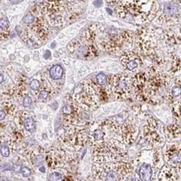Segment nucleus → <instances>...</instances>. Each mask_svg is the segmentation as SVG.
Returning <instances> with one entry per match:
<instances>
[{"mask_svg": "<svg viewBox=\"0 0 181 181\" xmlns=\"http://www.w3.org/2000/svg\"><path fill=\"white\" fill-rule=\"evenodd\" d=\"M137 44L140 52L165 72L177 48L172 44L166 30L158 26L141 29L137 35Z\"/></svg>", "mask_w": 181, "mask_h": 181, "instance_id": "f257e3e1", "label": "nucleus"}, {"mask_svg": "<svg viewBox=\"0 0 181 181\" xmlns=\"http://www.w3.org/2000/svg\"><path fill=\"white\" fill-rule=\"evenodd\" d=\"M99 51L116 53L131 46L134 34L130 31L110 28L101 25H94L89 28Z\"/></svg>", "mask_w": 181, "mask_h": 181, "instance_id": "f03ea898", "label": "nucleus"}, {"mask_svg": "<svg viewBox=\"0 0 181 181\" xmlns=\"http://www.w3.org/2000/svg\"><path fill=\"white\" fill-rule=\"evenodd\" d=\"M146 74L147 80L141 101L158 105L165 101L172 78L155 65L147 69Z\"/></svg>", "mask_w": 181, "mask_h": 181, "instance_id": "7ed1b4c3", "label": "nucleus"}, {"mask_svg": "<svg viewBox=\"0 0 181 181\" xmlns=\"http://www.w3.org/2000/svg\"><path fill=\"white\" fill-rule=\"evenodd\" d=\"M158 9L157 0H121L117 14L120 19L137 24L152 22Z\"/></svg>", "mask_w": 181, "mask_h": 181, "instance_id": "20e7f679", "label": "nucleus"}, {"mask_svg": "<svg viewBox=\"0 0 181 181\" xmlns=\"http://www.w3.org/2000/svg\"><path fill=\"white\" fill-rule=\"evenodd\" d=\"M134 171L133 165L124 161L98 163L92 168V176L99 180H126L130 179Z\"/></svg>", "mask_w": 181, "mask_h": 181, "instance_id": "39448f33", "label": "nucleus"}, {"mask_svg": "<svg viewBox=\"0 0 181 181\" xmlns=\"http://www.w3.org/2000/svg\"><path fill=\"white\" fill-rule=\"evenodd\" d=\"M101 89L92 81L83 80L75 88L72 96L73 101L83 111H94L101 105Z\"/></svg>", "mask_w": 181, "mask_h": 181, "instance_id": "423d86ee", "label": "nucleus"}, {"mask_svg": "<svg viewBox=\"0 0 181 181\" xmlns=\"http://www.w3.org/2000/svg\"><path fill=\"white\" fill-rule=\"evenodd\" d=\"M27 26L21 31V38L27 46L36 48L43 44L49 37L50 28L44 17V12L37 8V17L34 22L25 24Z\"/></svg>", "mask_w": 181, "mask_h": 181, "instance_id": "0eeeda50", "label": "nucleus"}, {"mask_svg": "<svg viewBox=\"0 0 181 181\" xmlns=\"http://www.w3.org/2000/svg\"><path fill=\"white\" fill-rule=\"evenodd\" d=\"M56 135L63 147L74 151L82 149L89 140V134L85 127L67 123L60 126Z\"/></svg>", "mask_w": 181, "mask_h": 181, "instance_id": "6e6552de", "label": "nucleus"}, {"mask_svg": "<svg viewBox=\"0 0 181 181\" xmlns=\"http://www.w3.org/2000/svg\"><path fill=\"white\" fill-rule=\"evenodd\" d=\"M126 144L117 139L105 140L95 147L93 161L95 163H107L124 161L127 158Z\"/></svg>", "mask_w": 181, "mask_h": 181, "instance_id": "1a4fd4ad", "label": "nucleus"}, {"mask_svg": "<svg viewBox=\"0 0 181 181\" xmlns=\"http://www.w3.org/2000/svg\"><path fill=\"white\" fill-rule=\"evenodd\" d=\"M158 9L153 23L165 28L181 23L180 0H157Z\"/></svg>", "mask_w": 181, "mask_h": 181, "instance_id": "9d476101", "label": "nucleus"}, {"mask_svg": "<svg viewBox=\"0 0 181 181\" xmlns=\"http://www.w3.org/2000/svg\"><path fill=\"white\" fill-rule=\"evenodd\" d=\"M103 123L107 130L117 134L126 145L133 144L137 139L138 133L137 122L134 117L129 116L123 122H119L117 117L105 121Z\"/></svg>", "mask_w": 181, "mask_h": 181, "instance_id": "9b49d317", "label": "nucleus"}, {"mask_svg": "<svg viewBox=\"0 0 181 181\" xmlns=\"http://www.w3.org/2000/svg\"><path fill=\"white\" fill-rule=\"evenodd\" d=\"M67 49L71 56L83 60L97 56L99 52L89 29L83 32L79 38L69 43Z\"/></svg>", "mask_w": 181, "mask_h": 181, "instance_id": "f8f14e48", "label": "nucleus"}, {"mask_svg": "<svg viewBox=\"0 0 181 181\" xmlns=\"http://www.w3.org/2000/svg\"><path fill=\"white\" fill-rule=\"evenodd\" d=\"M143 137L149 145L157 148L164 144L166 136L162 123L154 117H150L143 126Z\"/></svg>", "mask_w": 181, "mask_h": 181, "instance_id": "ddd939ff", "label": "nucleus"}, {"mask_svg": "<svg viewBox=\"0 0 181 181\" xmlns=\"http://www.w3.org/2000/svg\"><path fill=\"white\" fill-rule=\"evenodd\" d=\"M111 92L116 100L128 101L133 94L132 77L126 74L113 75L109 80Z\"/></svg>", "mask_w": 181, "mask_h": 181, "instance_id": "4468645a", "label": "nucleus"}, {"mask_svg": "<svg viewBox=\"0 0 181 181\" xmlns=\"http://www.w3.org/2000/svg\"><path fill=\"white\" fill-rule=\"evenodd\" d=\"M75 158L62 148H51L46 153V161L51 170L69 168L75 163Z\"/></svg>", "mask_w": 181, "mask_h": 181, "instance_id": "2eb2a0df", "label": "nucleus"}, {"mask_svg": "<svg viewBox=\"0 0 181 181\" xmlns=\"http://www.w3.org/2000/svg\"><path fill=\"white\" fill-rule=\"evenodd\" d=\"M165 164L181 173V143L171 141L165 144L164 150Z\"/></svg>", "mask_w": 181, "mask_h": 181, "instance_id": "dca6fc26", "label": "nucleus"}, {"mask_svg": "<svg viewBox=\"0 0 181 181\" xmlns=\"http://www.w3.org/2000/svg\"><path fill=\"white\" fill-rule=\"evenodd\" d=\"M119 60L123 69L127 71L137 73L143 66V60L141 55L135 52L123 53Z\"/></svg>", "mask_w": 181, "mask_h": 181, "instance_id": "f3484780", "label": "nucleus"}, {"mask_svg": "<svg viewBox=\"0 0 181 181\" xmlns=\"http://www.w3.org/2000/svg\"><path fill=\"white\" fill-rule=\"evenodd\" d=\"M181 100V78H173L169 86L165 102L171 107L174 102Z\"/></svg>", "mask_w": 181, "mask_h": 181, "instance_id": "a211bd4d", "label": "nucleus"}, {"mask_svg": "<svg viewBox=\"0 0 181 181\" xmlns=\"http://www.w3.org/2000/svg\"><path fill=\"white\" fill-rule=\"evenodd\" d=\"M158 179L162 181L179 180V172L172 167L165 164L159 172Z\"/></svg>", "mask_w": 181, "mask_h": 181, "instance_id": "6ab92c4d", "label": "nucleus"}, {"mask_svg": "<svg viewBox=\"0 0 181 181\" xmlns=\"http://www.w3.org/2000/svg\"><path fill=\"white\" fill-rule=\"evenodd\" d=\"M165 136L170 141H177L181 137V127L178 123H171L165 128Z\"/></svg>", "mask_w": 181, "mask_h": 181, "instance_id": "aec40b11", "label": "nucleus"}, {"mask_svg": "<svg viewBox=\"0 0 181 181\" xmlns=\"http://www.w3.org/2000/svg\"><path fill=\"white\" fill-rule=\"evenodd\" d=\"M105 131H107L106 129L101 124L98 129L95 130L94 132L89 134V142L92 146L95 147L102 142L105 140V137L106 134Z\"/></svg>", "mask_w": 181, "mask_h": 181, "instance_id": "412c9836", "label": "nucleus"}, {"mask_svg": "<svg viewBox=\"0 0 181 181\" xmlns=\"http://www.w3.org/2000/svg\"><path fill=\"white\" fill-rule=\"evenodd\" d=\"M23 112L20 113L19 116L20 125L23 126L25 128L27 131H28L30 133H33L35 130V122L33 119L32 117L27 115H23Z\"/></svg>", "mask_w": 181, "mask_h": 181, "instance_id": "4be33fe9", "label": "nucleus"}, {"mask_svg": "<svg viewBox=\"0 0 181 181\" xmlns=\"http://www.w3.org/2000/svg\"><path fill=\"white\" fill-rule=\"evenodd\" d=\"M165 164V161L164 159V155H162L161 150L159 149H156L153 151V165L156 170H160L163 165Z\"/></svg>", "mask_w": 181, "mask_h": 181, "instance_id": "5701e85b", "label": "nucleus"}, {"mask_svg": "<svg viewBox=\"0 0 181 181\" xmlns=\"http://www.w3.org/2000/svg\"><path fill=\"white\" fill-rule=\"evenodd\" d=\"M140 179L142 180H149L153 174L152 167L151 165L144 164L141 165L138 170Z\"/></svg>", "mask_w": 181, "mask_h": 181, "instance_id": "b1692460", "label": "nucleus"}, {"mask_svg": "<svg viewBox=\"0 0 181 181\" xmlns=\"http://www.w3.org/2000/svg\"><path fill=\"white\" fill-rule=\"evenodd\" d=\"M0 29H1V40L2 41L6 40L10 35V26L6 18L2 17L0 23Z\"/></svg>", "mask_w": 181, "mask_h": 181, "instance_id": "393cba45", "label": "nucleus"}, {"mask_svg": "<svg viewBox=\"0 0 181 181\" xmlns=\"http://www.w3.org/2000/svg\"><path fill=\"white\" fill-rule=\"evenodd\" d=\"M1 110H3L8 116H13L16 113V107L10 101H2Z\"/></svg>", "mask_w": 181, "mask_h": 181, "instance_id": "a878e982", "label": "nucleus"}, {"mask_svg": "<svg viewBox=\"0 0 181 181\" xmlns=\"http://www.w3.org/2000/svg\"><path fill=\"white\" fill-rule=\"evenodd\" d=\"M50 76L52 80H57L61 79L63 75V69L60 65H54L50 69Z\"/></svg>", "mask_w": 181, "mask_h": 181, "instance_id": "bb28decb", "label": "nucleus"}, {"mask_svg": "<svg viewBox=\"0 0 181 181\" xmlns=\"http://www.w3.org/2000/svg\"><path fill=\"white\" fill-rule=\"evenodd\" d=\"M172 111L173 116L178 123L181 124V100L176 101L170 107Z\"/></svg>", "mask_w": 181, "mask_h": 181, "instance_id": "cd10ccee", "label": "nucleus"}, {"mask_svg": "<svg viewBox=\"0 0 181 181\" xmlns=\"http://www.w3.org/2000/svg\"><path fill=\"white\" fill-rule=\"evenodd\" d=\"M25 80L23 78H20V81H19V84H18L16 94L19 98L24 99L26 96L27 93V88H26V83H25Z\"/></svg>", "mask_w": 181, "mask_h": 181, "instance_id": "c85d7f7f", "label": "nucleus"}, {"mask_svg": "<svg viewBox=\"0 0 181 181\" xmlns=\"http://www.w3.org/2000/svg\"><path fill=\"white\" fill-rule=\"evenodd\" d=\"M96 82H97L98 85L100 86L105 85V84H106L107 82V78L106 75L102 73H98L97 75H96Z\"/></svg>", "mask_w": 181, "mask_h": 181, "instance_id": "c756f323", "label": "nucleus"}, {"mask_svg": "<svg viewBox=\"0 0 181 181\" xmlns=\"http://www.w3.org/2000/svg\"><path fill=\"white\" fill-rule=\"evenodd\" d=\"M49 177H48V179L50 180H63V178L62 174L57 171H54L52 170V172H51L49 175Z\"/></svg>", "mask_w": 181, "mask_h": 181, "instance_id": "7c9ffc66", "label": "nucleus"}, {"mask_svg": "<svg viewBox=\"0 0 181 181\" xmlns=\"http://www.w3.org/2000/svg\"><path fill=\"white\" fill-rule=\"evenodd\" d=\"M10 149H9V146L7 144L2 143L1 145V154L3 157L5 158H8L10 156Z\"/></svg>", "mask_w": 181, "mask_h": 181, "instance_id": "2f4dec72", "label": "nucleus"}, {"mask_svg": "<svg viewBox=\"0 0 181 181\" xmlns=\"http://www.w3.org/2000/svg\"><path fill=\"white\" fill-rule=\"evenodd\" d=\"M30 87L32 90H34V91H36V90H39V89L40 88V81L37 80H33L31 82L29 83Z\"/></svg>", "mask_w": 181, "mask_h": 181, "instance_id": "473e14b6", "label": "nucleus"}, {"mask_svg": "<svg viewBox=\"0 0 181 181\" xmlns=\"http://www.w3.org/2000/svg\"><path fill=\"white\" fill-rule=\"evenodd\" d=\"M21 174L23 176L28 177L31 174V172L30 170V169L27 167H23L21 169Z\"/></svg>", "mask_w": 181, "mask_h": 181, "instance_id": "72a5a7b5", "label": "nucleus"}, {"mask_svg": "<svg viewBox=\"0 0 181 181\" xmlns=\"http://www.w3.org/2000/svg\"><path fill=\"white\" fill-rule=\"evenodd\" d=\"M32 103V99L29 96H26L25 98L23 99V105L25 107H29Z\"/></svg>", "mask_w": 181, "mask_h": 181, "instance_id": "f704fd0d", "label": "nucleus"}, {"mask_svg": "<svg viewBox=\"0 0 181 181\" xmlns=\"http://www.w3.org/2000/svg\"><path fill=\"white\" fill-rule=\"evenodd\" d=\"M5 1L12 4H16L21 2H23V0H5Z\"/></svg>", "mask_w": 181, "mask_h": 181, "instance_id": "c9c22d12", "label": "nucleus"}, {"mask_svg": "<svg viewBox=\"0 0 181 181\" xmlns=\"http://www.w3.org/2000/svg\"><path fill=\"white\" fill-rule=\"evenodd\" d=\"M5 117H6V114H5L4 111L3 110L0 111V120H4L5 118Z\"/></svg>", "mask_w": 181, "mask_h": 181, "instance_id": "e433bc0d", "label": "nucleus"}, {"mask_svg": "<svg viewBox=\"0 0 181 181\" xmlns=\"http://www.w3.org/2000/svg\"><path fill=\"white\" fill-rule=\"evenodd\" d=\"M40 170L41 172H45V168L44 167H41V168H40Z\"/></svg>", "mask_w": 181, "mask_h": 181, "instance_id": "4c0bfd02", "label": "nucleus"}, {"mask_svg": "<svg viewBox=\"0 0 181 181\" xmlns=\"http://www.w3.org/2000/svg\"><path fill=\"white\" fill-rule=\"evenodd\" d=\"M3 80H4V78H3V75H1V83H2Z\"/></svg>", "mask_w": 181, "mask_h": 181, "instance_id": "58836bf2", "label": "nucleus"}, {"mask_svg": "<svg viewBox=\"0 0 181 181\" xmlns=\"http://www.w3.org/2000/svg\"><path fill=\"white\" fill-rule=\"evenodd\" d=\"M180 1H181V0H180Z\"/></svg>", "mask_w": 181, "mask_h": 181, "instance_id": "ea45409f", "label": "nucleus"}]
</instances>
